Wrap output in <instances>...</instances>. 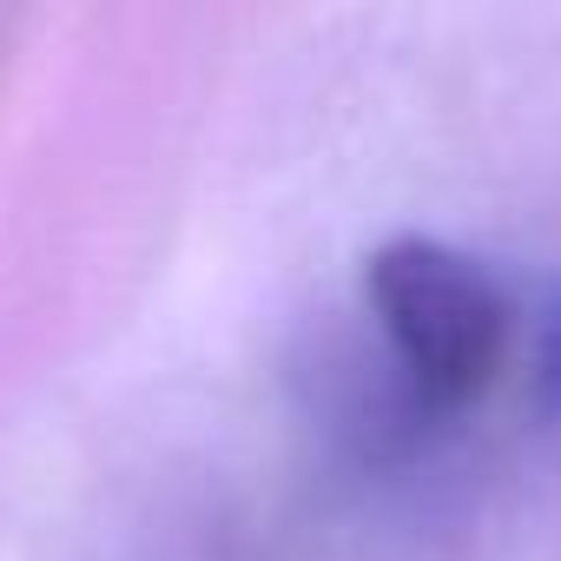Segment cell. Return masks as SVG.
I'll list each match as a JSON object with an SVG mask.
<instances>
[{
	"label": "cell",
	"mask_w": 561,
	"mask_h": 561,
	"mask_svg": "<svg viewBox=\"0 0 561 561\" xmlns=\"http://www.w3.org/2000/svg\"><path fill=\"white\" fill-rule=\"evenodd\" d=\"M541 397L561 410V311L548 318V337H541Z\"/></svg>",
	"instance_id": "7a4b0ae2"
},
{
	"label": "cell",
	"mask_w": 561,
	"mask_h": 561,
	"mask_svg": "<svg viewBox=\"0 0 561 561\" xmlns=\"http://www.w3.org/2000/svg\"><path fill=\"white\" fill-rule=\"evenodd\" d=\"M364 298L416 390L423 410H469L508 364L515 305L495 277L443 238H390L370 271Z\"/></svg>",
	"instance_id": "6da1fadb"
}]
</instances>
